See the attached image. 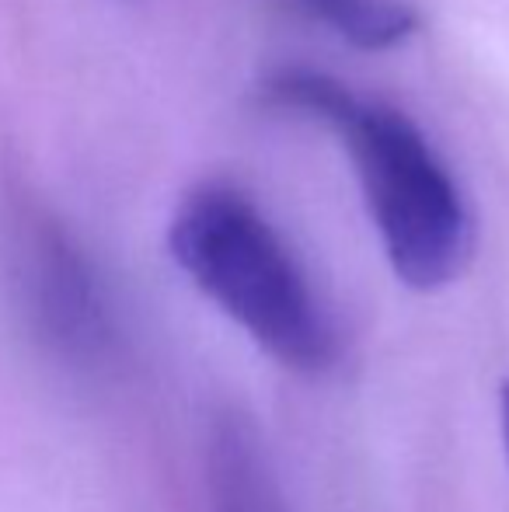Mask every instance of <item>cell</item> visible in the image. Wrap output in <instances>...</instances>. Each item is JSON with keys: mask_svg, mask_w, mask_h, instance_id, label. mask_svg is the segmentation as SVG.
<instances>
[{"mask_svg": "<svg viewBox=\"0 0 509 512\" xmlns=\"http://www.w3.org/2000/svg\"><path fill=\"white\" fill-rule=\"evenodd\" d=\"M265 102L335 133L398 283L440 293L471 269L475 209L412 115L307 67L276 70L265 81Z\"/></svg>", "mask_w": 509, "mask_h": 512, "instance_id": "obj_1", "label": "cell"}, {"mask_svg": "<svg viewBox=\"0 0 509 512\" xmlns=\"http://www.w3.org/2000/svg\"><path fill=\"white\" fill-rule=\"evenodd\" d=\"M168 255L227 321L304 377H325L342 359V328L286 234L245 189L203 182L178 199Z\"/></svg>", "mask_w": 509, "mask_h": 512, "instance_id": "obj_2", "label": "cell"}, {"mask_svg": "<svg viewBox=\"0 0 509 512\" xmlns=\"http://www.w3.org/2000/svg\"><path fill=\"white\" fill-rule=\"evenodd\" d=\"M11 276L35 338L74 370H102L119 349L112 293L84 244L46 213L14 227Z\"/></svg>", "mask_w": 509, "mask_h": 512, "instance_id": "obj_3", "label": "cell"}, {"mask_svg": "<svg viewBox=\"0 0 509 512\" xmlns=\"http://www.w3.org/2000/svg\"><path fill=\"white\" fill-rule=\"evenodd\" d=\"M206 499L210 512H293L262 432L238 408L220 411L206 436Z\"/></svg>", "mask_w": 509, "mask_h": 512, "instance_id": "obj_4", "label": "cell"}, {"mask_svg": "<svg viewBox=\"0 0 509 512\" xmlns=\"http://www.w3.org/2000/svg\"><path fill=\"white\" fill-rule=\"evenodd\" d=\"M300 18L328 28L360 53H391L419 32V14L405 0H286Z\"/></svg>", "mask_w": 509, "mask_h": 512, "instance_id": "obj_5", "label": "cell"}, {"mask_svg": "<svg viewBox=\"0 0 509 512\" xmlns=\"http://www.w3.org/2000/svg\"><path fill=\"white\" fill-rule=\"evenodd\" d=\"M499 432H503V450L509 460V377L499 387Z\"/></svg>", "mask_w": 509, "mask_h": 512, "instance_id": "obj_6", "label": "cell"}]
</instances>
